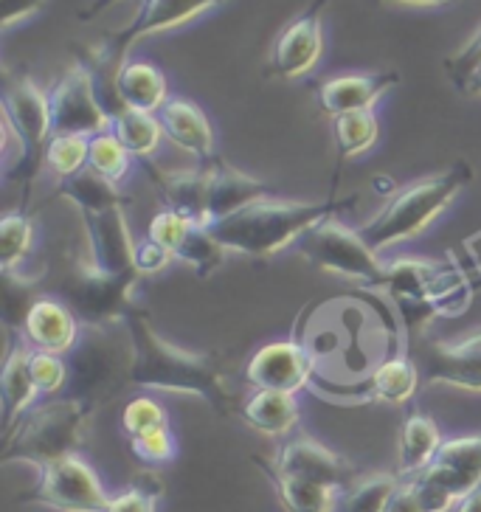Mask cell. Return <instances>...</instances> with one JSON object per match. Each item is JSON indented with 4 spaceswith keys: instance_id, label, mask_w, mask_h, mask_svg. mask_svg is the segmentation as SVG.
<instances>
[{
    "instance_id": "2",
    "label": "cell",
    "mask_w": 481,
    "mask_h": 512,
    "mask_svg": "<svg viewBox=\"0 0 481 512\" xmlns=\"http://www.w3.org/2000/svg\"><path fill=\"white\" fill-rule=\"evenodd\" d=\"M355 203H358L355 195L330 197L321 203H299V200L293 203V200H276L268 195L211 223L209 231L226 251L265 259V256L279 254L287 245H296L310 228L335 217L338 211L352 209Z\"/></svg>"
},
{
    "instance_id": "41",
    "label": "cell",
    "mask_w": 481,
    "mask_h": 512,
    "mask_svg": "<svg viewBox=\"0 0 481 512\" xmlns=\"http://www.w3.org/2000/svg\"><path fill=\"white\" fill-rule=\"evenodd\" d=\"M479 62H481V26L479 31L467 40L465 46L459 48L453 57L445 60V74H448V79H451V85L456 88V91L462 88V82L467 79V74H470Z\"/></svg>"
},
{
    "instance_id": "46",
    "label": "cell",
    "mask_w": 481,
    "mask_h": 512,
    "mask_svg": "<svg viewBox=\"0 0 481 512\" xmlns=\"http://www.w3.org/2000/svg\"><path fill=\"white\" fill-rule=\"evenodd\" d=\"M113 3H119V0H93V3H88L82 12H79V20L82 23H88V20H93V17H99L105 9H110Z\"/></svg>"
},
{
    "instance_id": "3",
    "label": "cell",
    "mask_w": 481,
    "mask_h": 512,
    "mask_svg": "<svg viewBox=\"0 0 481 512\" xmlns=\"http://www.w3.org/2000/svg\"><path fill=\"white\" fill-rule=\"evenodd\" d=\"M54 195L68 197L79 206L82 223L88 231L91 259L102 271L113 276H141L136 271V245L124 214L130 197L121 195L116 183L85 169L68 181H60Z\"/></svg>"
},
{
    "instance_id": "16",
    "label": "cell",
    "mask_w": 481,
    "mask_h": 512,
    "mask_svg": "<svg viewBox=\"0 0 481 512\" xmlns=\"http://www.w3.org/2000/svg\"><path fill=\"white\" fill-rule=\"evenodd\" d=\"M324 6L327 0L310 3V9L287 23L276 37L268 71L279 79H299L310 74L324 54Z\"/></svg>"
},
{
    "instance_id": "47",
    "label": "cell",
    "mask_w": 481,
    "mask_h": 512,
    "mask_svg": "<svg viewBox=\"0 0 481 512\" xmlns=\"http://www.w3.org/2000/svg\"><path fill=\"white\" fill-rule=\"evenodd\" d=\"M462 93H467V96H481V62L467 74V79L462 82V88H459Z\"/></svg>"
},
{
    "instance_id": "8",
    "label": "cell",
    "mask_w": 481,
    "mask_h": 512,
    "mask_svg": "<svg viewBox=\"0 0 481 512\" xmlns=\"http://www.w3.org/2000/svg\"><path fill=\"white\" fill-rule=\"evenodd\" d=\"M422 512H448L481 487V434L445 439L434 462L408 479Z\"/></svg>"
},
{
    "instance_id": "4",
    "label": "cell",
    "mask_w": 481,
    "mask_h": 512,
    "mask_svg": "<svg viewBox=\"0 0 481 512\" xmlns=\"http://www.w3.org/2000/svg\"><path fill=\"white\" fill-rule=\"evenodd\" d=\"M470 181H473V169L465 161H456L436 175L408 183L369 223L358 228L361 240L377 254L389 245L420 237Z\"/></svg>"
},
{
    "instance_id": "38",
    "label": "cell",
    "mask_w": 481,
    "mask_h": 512,
    "mask_svg": "<svg viewBox=\"0 0 481 512\" xmlns=\"http://www.w3.org/2000/svg\"><path fill=\"white\" fill-rule=\"evenodd\" d=\"M164 425H169L166 408L158 400H152V397L130 400L127 408H124V414H121V428H124V434L130 439L141 437L147 431H155V428H164Z\"/></svg>"
},
{
    "instance_id": "25",
    "label": "cell",
    "mask_w": 481,
    "mask_h": 512,
    "mask_svg": "<svg viewBox=\"0 0 481 512\" xmlns=\"http://www.w3.org/2000/svg\"><path fill=\"white\" fill-rule=\"evenodd\" d=\"M31 347L20 335L15 347L9 349L6 363H3V377H0V400H3V437L15 428L20 417L26 414L37 397L34 380L29 372Z\"/></svg>"
},
{
    "instance_id": "32",
    "label": "cell",
    "mask_w": 481,
    "mask_h": 512,
    "mask_svg": "<svg viewBox=\"0 0 481 512\" xmlns=\"http://www.w3.org/2000/svg\"><path fill=\"white\" fill-rule=\"evenodd\" d=\"M380 124L372 110L361 113H346L335 119V141H338V155L341 158H358L363 152L375 147Z\"/></svg>"
},
{
    "instance_id": "33",
    "label": "cell",
    "mask_w": 481,
    "mask_h": 512,
    "mask_svg": "<svg viewBox=\"0 0 481 512\" xmlns=\"http://www.w3.org/2000/svg\"><path fill=\"white\" fill-rule=\"evenodd\" d=\"M34 242V226L26 211H12L0 220V271H17Z\"/></svg>"
},
{
    "instance_id": "42",
    "label": "cell",
    "mask_w": 481,
    "mask_h": 512,
    "mask_svg": "<svg viewBox=\"0 0 481 512\" xmlns=\"http://www.w3.org/2000/svg\"><path fill=\"white\" fill-rule=\"evenodd\" d=\"M158 496H161V484L158 487L136 484V487L124 490L121 496L110 498L105 512H155L158 510Z\"/></svg>"
},
{
    "instance_id": "31",
    "label": "cell",
    "mask_w": 481,
    "mask_h": 512,
    "mask_svg": "<svg viewBox=\"0 0 481 512\" xmlns=\"http://www.w3.org/2000/svg\"><path fill=\"white\" fill-rule=\"evenodd\" d=\"M400 484V476L394 473H372L366 479H358L338 496L335 512H386Z\"/></svg>"
},
{
    "instance_id": "34",
    "label": "cell",
    "mask_w": 481,
    "mask_h": 512,
    "mask_svg": "<svg viewBox=\"0 0 481 512\" xmlns=\"http://www.w3.org/2000/svg\"><path fill=\"white\" fill-rule=\"evenodd\" d=\"M88 155H91L88 136H54L48 141L46 164L60 181H68L88 169Z\"/></svg>"
},
{
    "instance_id": "27",
    "label": "cell",
    "mask_w": 481,
    "mask_h": 512,
    "mask_svg": "<svg viewBox=\"0 0 481 512\" xmlns=\"http://www.w3.org/2000/svg\"><path fill=\"white\" fill-rule=\"evenodd\" d=\"M442 442L445 439L439 434V425L428 414H422V411L408 414L400 428V442H397V476L411 479V476L422 473L434 462Z\"/></svg>"
},
{
    "instance_id": "7",
    "label": "cell",
    "mask_w": 481,
    "mask_h": 512,
    "mask_svg": "<svg viewBox=\"0 0 481 512\" xmlns=\"http://www.w3.org/2000/svg\"><path fill=\"white\" fill-rule=\"evenodd\" d=\"M91 414L68 397H51L31 406L3 437V462H26L37 470L71 456L82 442V425Z\"/></svg>"
},
{
    "instance_id": "35",
    "label": "cell",
    "mask_w": 481,
    "mask_h": 512,
    "mask_svg": "<svg viewBox=\"0 0 481 512\" xmlns=\"http://www.w3.org/2000/svg\"><path fill=\"white\" fill-rule=\"evenodd\" d=\"M130 152L113 136V130L99 133L91 138V155H88V169L96 172L99 178L110 183H119L130 172Z\"/></svg>"
},
{
    "instance_id": "24",
    "label": "cell",
    "mask_w": 481,
    "mask_h": 512,
    "mask_svg": "<svg viewBox=\"0 0 481 512\" xmlns=\"http://www.w3.org/2000/svg\"><path fill=\"white\" fill-rule=\"evenodd\" d=\"M203 169L209 175V209L214 223L240 211L242 206L254 203L259 197H268V183L248 178L245 172L226 164L223 158L203 164Z\"/></svg>"
},
{
    "instance_id": "26",
    "label": "cell",
    "mask_w": 481,
    "mask_h": 512,
    "mask_svg": "<svg viewBox=\"0 0 481 512\" xmlns=\"http://www.w3.org/2000/svg\"><path fill=\"white\" fill-rule=\"evenodd\" d=\"M256 467L268 476V482L273 484L276 496H279V504L285 507V512H335L338 507V496L330 487L316 482H307V479H299V476H290L285 470L262 459V456H254Z\"/></svg>"
},
{
    "instance_id": "49",
    "label": "cell",
    "mask_w": 481,
    "mask_h": 512,
    "mask_svg": "<svg viewBox=\"0 0 481 512\" xmlns=\"http://www.w3.org/2000/svg\"><path fill=\"white\" fill-rule=\"evenodd\" d=\"M391 3H403V6H451L456 0H391Z\"/></svg>"
},
{
    "instance_id": "9",
    "label": "cell",
    "mask_w": 481,
    "mask_h": 512,
    "mask_svg": "<svg viewBox=\"0 0 481 512\" xmlns=\"http://www.w3.org/2000/svg\"><path fill=\"white\" fill-rule=\"evenodd\" d=\"M301 254L307 256L310 265L321 271L338 273L346 279H355L363 287L383 290L389 279V268L377 259V254L361 240L355 228L338 223V217H330L316 228H310L299 242Z\"/></svg>"
},
{
    "instance_id": "20",
    "label": "cell",
    "mask_w": 481,
    "mask_h": 512,
    "mask_svg": "<svg viewBox=\"0 0 481 512\" xmlns=\"http://www.w3.org/2000/svg\"><path fill=\"white\" fill-rule=\"evenodd\" d=\"M397 85H400L397 71L332 76V79L318 85V107L330 119H338V116H346V113L372 110Z\"/></svg>"
},
{
    "instance_id": "19",
    "label": "cell",
    "mask_w": 481,
    "mask_h": 512,
    "mask_svg": "<svg viewBox=\"0 0 481 512\" xmlns=\"http://www.w3.org/2000/svg\"><path fill=\"white\" fill-rule=\"evenodd\" d=\"M273 465L279 470H285L290 476H299L307 482L324 484L335 493H344L352 484L358 482L355 467L346 462L344 456H338L330 451L327 445H321L313 437H293L287 439L285 445L279 448Z\"/></svg>"
},
{
    "instance_id": "30",
    "label": "cell",
    "mask_w": 481,
    "mask_h": 512,
    "mask_svg": "<svg viewBox=\"0 0 481 512\" xmlns=\"http://www.w3.org/2000/svg\"><path fill=\"white\" fill-rule=\"evenodd\" d=\"M113 136L119 138L133 158H147L158 150V141L164 136L161 121L155 113H141V110H121L110 124Z\"/></svg>"
},
{
    "instance_id": "45",
    "label": "cell",
    "mask_w": 481,
    "mask_h": 512,
    "mask_svg": "<svg viewBox=\"0 0 481 512\" xmlns=\"http://www.w3.org/2000/svg\"><path fill=\"white\" fill-rule=\"evenodd\" d=\"M386 512H422L420 501H417L414 490H411V484L403 482L397 487V493L391 496Z\"/></svg>"
},
{
    "instance_id": "12",
    "label": "cell",
    "mask_w": 481,
    "mask_h": 512,
    "mask_svg": "<svg viewBox=\"0 0 481 512\" xmlns=\"http://www.w3.org/2000/svg\"><path fill=\"white\" fill-rule=\"evenodd\" d=\"M20 501L57 512H105L110 496L96 470L82 456L71 453L54 465L40 467V479Z\"/></svg>"
},
{
    "instance_id": "18",
    "label": "cell",
    "mask_w": 481,
    "mask_h": 512,
    "mask_svg": "<svg viewBox=\"0 0 481 512\" xmlns=\"http://www.w3.org/2000/svg\"><path fill=\"white\" fill-rule=\"evenodd\" d=\"M313 358L299 341H276L256 352L248 361L245 380L254 392L296 394L313 380Z\"/></svg>"
},
{
    "instance_id": "21",
    "label": "cell",
    "mask_w": 481,
    "mask_h": 512,
    "mask_svg": "<svg viewBox=\"0 0 481 512\" xmlns=\"http://www.w3.org/2000/svg\"><path fill=\"white\" fill-rule=\"evenodd\" d=\"M79 332H82V324L74 310L60 299H46V296H40L31 304L20 327V335L26 338L31 349L51 352V355H68L74 349Z\"/></svg>"
},
{
    "instance_id": "14",
    "label": "cell",
    "mask_w": 481,
    "mask_h": 512,
    "mask_svg": "<svg viewBox=\"0 0 481 512\" xmlns=\"http://www.w3.org/2000/svg\"><path fill=\"white\" fill-rule=\"evenodd\" d=\"M422 383L481 394V330L459 341H425L411 352Z\"/></svg>"
},
{
    "instance_id": "22",
    "label": "cell",
    "mask_w": 481,
    "mask_h": 512,
    "mask_svg": "<svg viewBox=\"0 0 481 512\" xmlns=\"http://www.w3.org/2000/svg\"><path fill=\"white\" fill-rule=\"evenodd\" d=\"M144 166L166 209L186 217L197 228H209L214 223L209 209V175L203 166L195 172H166V169H155L152 164Z\"/></svg>"
},
{
    "instance_id": "17",
    "label": "cell",
    "mask_w": 481,
    "mask_h": 512,
    "mask_svg": "<svg viewBox=\"0 0 481 512\" xmlns=\"http://www.w3.org/2000/svg\"><path fill=\"white\" fill-rule=\"evenodd\" d=\"M422 383L420 369L411 358L394 355L389 361H383L372 375L355 383V386H316L313 394L330 400V403H369L380 400L389 406H403L408 403L417 386Z\"/></svg>"
},
{
    "instance_id": "43",
    "label": "cell",
    "mask_w": 481,
    "mask_h": 512,
    "mask_svg": "<svg viewBox=\"0 0 481 512\" xmlns=\"http://www.w3.org/2000/svg\"><path fill=\"white\" fill-rule=\"evenodd\" d=\"M172 259H175V256L169 254L164 245L152 242L150 237L136 245V271L141 273V276H150V273L164 271Z\"/></svg>"
},
{
    "instance_id": "6",
    "label": "cell",
    "mask_w": 481,
    "mask_h": 512,
    "mask_svg": "<svg viewBox=\"0 0 481 512\" xmlns=\"http://www.w3.org/2000/svg\"><path fill=\"white\" fill-rule=\"evenodd\" d=\"M389 279L383 293L391 302L400 307L403 321H406L408 338L414 341L420 327L436 313L456 316L462 313L470 302V285L467 276L456 262H428V259H397L386 265Z\"/></svg>"
},
{
    "instance_id": "23",
    "label": "cell",
    "mask_w": 481,
    "mask_h": 512,
    "mask_svg": "<svg viewBox=\"0 0 481 512\" xmlns=\"http://www.w3.org/2000/svg\"><path fill=\"white\" fill-rule=\"evenodd\" d=\"M155 116L161 121L164 136L183 152L195 155L200 164H209L217 158L214 155V130H211L206 113L195 102L172 96V99H166L164 107Z\"/></svg>"
},
{
    "instance_id": "37",
    "label": "cell",
    "mask_w": 481,
    "mask_h": 512,
    "mask_svg": "<svg viewBox=\"0 0 481 512\" xmlns=\"http://www.w3.org/2000/svg\"><path fill=\"white\" fill-rule=\"evenodd\" d=\"M29 372L37 394H46V397H60L65 383H68V363L62 355L31 349Z\"/></svg>"
},
{
    "instance_id": "36",
    "label": "cell",
    "mask_w": 481,
    "mask_h": 512,
    "mask_svg": "<svg viewBox=\"0 0 481 512\" xmlns=\"http://www.w3.org/2000/svg\"><path fill=\"white\" fill-rule=\"evenodd\" d=\"M231 254V251H226L220 242L211 237L209 228H192V234L186 237V242H183L181 248H178V254H175V259H181V262H186V265H192L197 271V276L200 279H206V276H211V273L217 271L223 262H226V256Z\"/></svg>"
},
{
    "instance_id": "28",
    "label": "cell",
    "mask_w": 481,
    "mask_h": 512,
    "mask_svg": "<svg viewBox=\"0 0 481 512\" xmlns=\"http://www.w3.org/2000/svg\"><path fill=\"white\" fill-rule=\"evenodd\" d=\"M242 422L265 437H285L299 425L296 394L254 392L240 408Z\"/></svg>"
},
{
    "instance_id": "10",
    "label": "cell",
    "mask_w": 481,
    "mask_h": 512,
    "mask_svg": "<svg viewBox=\"0 0 481 512\" xmlns=\"http://www.w3.org/2000/svg\"><path fill=\"white\" fill-rule=\"evenodd\" d=\"M138 276L105 273L91 256H71L62 273V299L79 318V324H113L130 307V290Z\"/></svg>"
},
{
    "instance_id": "44",
    "label": "cell",
    "mask_w": 481,
    "mask_h": 512,
    "mask_svg": "<svg viewBox=\"0 0 481 512\" xmlns=\"http://www.w3.org/2000/svg\"><path fill=\"white\" fill-rule=\"evenodd\" d=\"M46 6V0H0V26L12 29L15 23H23L34 17Z\"/></svg>"
},
{
    "instance_id": "11",
    "label": "cell",
    "mask_w": 481,
    "mask_h": 512,
    "mask_svg": "<svg viewBox=\"0 0 481 512\" xmlns=\"http://www.w3.org/2000/svg\"><path fill=\"white\" fill-rule=\"evenodd\" d=\"M3 121L12 127V133L23 144V166L15 175L23 183V192L29 200L31 183L37 178L40 166L46 164V150L51 141V113H48V93L31 76H9L3 85Z\"/></svg>"
},
{
    "instance_id": "39",
    "label": "cell",
    "mask_w": 481,
    "mask_h": 512,
    "mask_svg": "<svg viewBox=\"0 0 481 512\" xmlns=\"http://www.w3.org/2000/svg\"><path fill=\"white\" fill-rule=\"evenodd\" d=\"M130 451H133V456H136L138 462L158 467L175 459L178 442L172 437L169 425H164V428H155V431H147V434H141V437L130 439Z\"/></svg>"
},
{
    "instance_id": "15",
    "label": "cell",
    "mask_w": 481,
    "mask_h": 512,
    "mask_svg": "<svg viewBox=\"0 0 481 512\" xmlns=\"http://www.w3.org/2000/svg\"><path fill=\"white\" fill-rule=\"evenodd\" d=\"M223 3H228V0H144L136 17L124 29L113 31L99 46L107 54V60L113 62V68L121 71V65L127 62V51L136 46L138 40L183 26V23H189L197 15L209 12L214 6H223Z\"/></svg>"
},
{
    "instance_id": "48",
    "label": "cell",
    "mask_w": 481,
    "mask_h": 512,
    "mask_svg": "<svg viewBox=\"0 0 481 512\" xmlns=\"http://www.w3.org/2000/svg\"><path fill=\"white\" fill-rule=\"evenodd\" d=\"M456 512H481V487L476 490V493H470L467 498H462V501H459V507H456Z\"/></svg>"
},
{
    "instance_id": "29",
    "label": "cell",
    "mask_w": 481,
    "mask_h": 512,
    "mask_svg": "<svg viewBox=\"0 0 481 512\" xmlns=\"http://www.w3.org/2000/svg\"><path fill=\"white\" fill-rule=\"evenodd\" d=\"M121 105L141 113H158L166 96V76L152 62H124L116 79Z\"/></svg>"
},
{
    "instance_id": "1",
    "label": "cell",
    "mask_w": 481,
    "mask_h": 512,
    "mask_svg": "<svg viewBox=\"0 0 481 512\" xmlns=\"http://www.w3.org/2000/svg\"><path fill=\"white\" fill-rule=\"evenodd\" d=\"M121 324L133 344V369L130 380L141 389L158 392L195 394L206 400L217 417H228L234 411V397L228 392L223 361L214 352H189L175 347L152 330L150 316L130 304L121 316Z\"/></svg>"
},
{
    "instance_id": "13",
    "label": "cell",
    "mask_w": 481,
    "mask_h": 512,
    "mask_svg": "<svg viewBox=\"0 0 481 512\" xmlns=\"http://www.w3.org/2000/svg\"><path fill=\"white\" fill-rule=\"evenodd\" d=\"M51 138L54 136H99L110 130V116L99 102L93 74L85 62L76 60L48 91Z\"/></svg>"
},
{
    "instance_id": "5",
    "label": "cell",
    "mask_w": 481,
    "mask_h": 512,
    "mask_svg": "<svg viewBox=\"0 0 481 512\" xmlns=\"http://www.w3.org/2000/svg\"><path fill=\"white\" fill-rule=\"evenodd\" d=\"M68 383L60 397H68L88 414L113 400L116 394L133 383V344L121 324V332H113V324H82L74 349L65 355Z\"/></svg>"
},
{
    "instance_id": "40",
    "label": "cell",
    "mask_w": 481,
    "mask_h": 512,
    "mask_svg": "<svg viewBox=\"0 0 481 512\" xmlns=\"http://www.w3.org/2000/svg\"><path fill=\"white\" fill-rule=\"evenodd\" d=\"M192 223L181 217V214H175V211H158L155 217L150 220V228H147V237L152 242H158V245H164L169 254L175 256L178 254V248H181L186 237L192 234Z\"/></svg>"
}]
</instances>
